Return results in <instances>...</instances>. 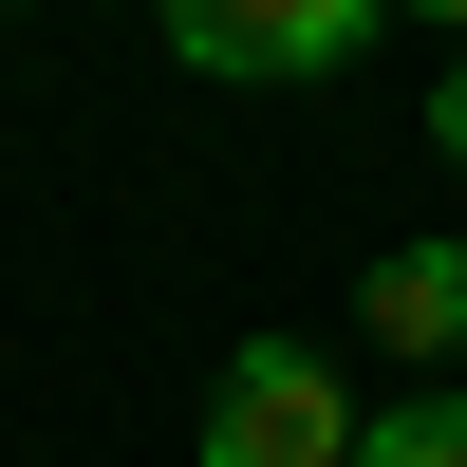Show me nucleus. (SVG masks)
Wrapping results in <instances>:
<instances>
[{"label": "nucleus", "instance_id": "2", "mask_svg": "<svg viewBox=\"0 0 467 467\" xmlns=\"http://www.w3.org/2000/svg\"><path fill=\"white\" fill-rule=\"evenodd\" d=\"M169 19V57H206V75H337L393 0H150Z\"/></svg>", "mask_w": 467, "mask_h": 467}, {"label": "nucleus", "instance_id": "1", "mask_svg": "<svg viewBox=\"0 0 467 467\" xmlns=\"http://www.w3.org/2000/svg\"><path fill=\"white\" fill-rule=\"evenodd\" d=\"M206 467H356V393L318 374V337H244L206 374Z\"/></svg>", "mask_w": 467, "mask_h": 467}, {"label": "nucleus", "instance_id": "5", "mask_svg": "<svg viewBox=\"0 0 467 467\" xmlns=\"http://www.w3.org/2000/svg\"><path fill=\"white\" fill-rule=\"evenodd\" d=\"M431 150H449V169H467V57L431 75Z\"/></svg>", "mask_w": 467, "mask_h": 467}, {"label": "nucleus", "instance_id": "4", "mask_svg": "<svg viewBox=\"0 0 467 467\" xmlns=\"http://www.w3.org/2000/svg\"><path fill=\"white\" fill-rule=\"evenodd\" d=\"M356 467H467V393H411V411H356Z\"/></svg>", "mask_w": 467, "mask_h": 467}, {"label": "nucleus", "instance_id": "3", "mask_svg": "<svg viewBox=\"0 0 467 467\" xmlns=\"http://www.w3.org/2000/svg\"><path fill=\"white\" fill-rule=\"evenodd\" d=\"M356 318L393 337V356H467V244H393L356 281Z\"/></svg>", "mask_w": 467, "mask_h": 467}, {"label": "nucleus", "instance_id": "6", "mask_svg": "<svg viewBox=\"0 0 467 467\" xmlns=\"http://www.w3.org/2000/svg\"><path fill=\"white\" fill-rule=\"evenodd\" d=\"M411 19H449V57H467V0H411Z\"/></svg>", "mask_w": 467, "mask_h": 467}]
</instances>
